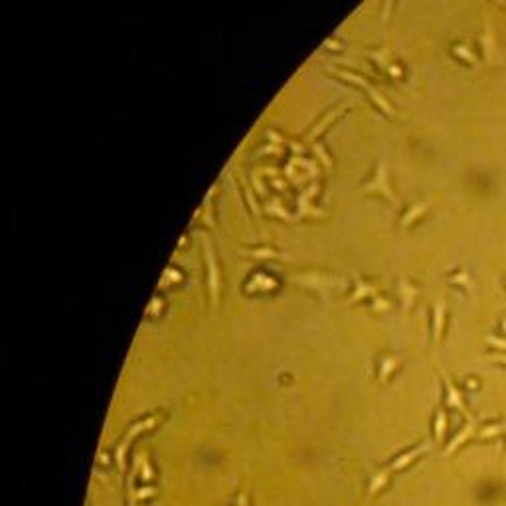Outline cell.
<instances>
[{
	"label": "cell",
	"instance_id": "52a82bcc",
	"mask_svg": "<svg viewBox=\"0 0 506 506\" xmlns=\"http://www.w3.org/2000/svg\"><path fill=\"white\" fill-rule=\"evenodd\" d=\"M445 425H447V415H445V411L439 409L437 411V419H435V439H443V433H445Z\"/></svg>",
	"mask_w": 506,
	"mask_h": 506
},
{
	"label": "cell",
	"instance_id": "30bf717a",
	"mask_svg": "<svg viewBox=\"0 0 506 506\" xmlns=\"http://www.w3.org/2000/svg\"><path fill=\"white\" fill-rule=\"evenodd\" d=\"M151 494H154V489H140L139 498H144V496H151Z\"/></svg>",
	"mask_w": 506,
	"mask_h": 506
},
{
	"label": "cell",
	"instance_id": "5b68a950",
	"mask_svg": "<svg viewBox=\"0 0 506 506\" xmlns=\"http://www.w3.org/2000/svg\"><path fill=\"white\" fill-rule=\"evenodd\" d=\"M388 477H390V468H386V471L378 473V475L372 479V482H370V494H376L378 491H382V489H384V484L388 482Z\"/></svg>",
	"mask_w": 506,
	"mask_h": 506
},
{
	"label": "cell",
	"instance_id": "7a4b0ae2",
	"mask_svg": "<svg viewBox=\"0 0 506 506\" xmlns=\"http://www.w3.org/2000/svg\"><path fill=\"white\" fill-rule=\"evenodd\" d=\"M427 451H429V443H421L419 447H415V449H411V451H407V453L397 457L392 465H390V471H400V468L407 467L411 461H415L418 457H421L423 453H427Z\"/></svg>",
	"mask_w": 506,
	"mask_h": 506
},
{
	"label": "cell",
	"instance_id": "4fadbf2b",
	"mask_svg": "<svg viewBox=\"0 0 506 506\" xmlns=\"http://www.w3.org/2000/svg\"><path fill=\"white\" fill-rule=\"evenodd\" d=\"M504 433H506V415H504Z\"/></svg>",
	"mask_w": 506,
	"mask_h": 506
},
{
	"label": "cell",
	"instance_id": "277c9868",
	"mask_svg": "<svg viewBox=\"0 0 506 506\" xmlns=\"http://www.w3.org/2000/svg\"><path fill=\"white\" fill-rule=\"evenodd\" d=\"M445 329V304L439 303L433 306V336L435 340H439Z\"/></svg>",
	"mask_w": 506,
	"mask_h": 506
},
{
	"label": "cell",
	"instance_id": "9c48e42d",
	"mask_svg": "<svg viewBox=\"0 0 506 506\" xmlns=\"http://www.w3.org/2000/svg\"><path fill=\"white\" fill-rule=\"evenodd\" d=\"M502 431H504V423H494V425H489L486 429H482L481 435L482 437H494V435H498Z\"/></svg>",
	"mask_w": 506,
	"mask_h": 506
},
{
	"label": "cell",
	"instance_id": "3957f363",
	"mask_svg": "<svg viewBox=\"0 0 506 506\" xmlns=\"http://www.w3.org/2000/svg\"><path fill=\"white\" fill-rule=\"evenodd\" d=\"M475 427H477V421L475 419H468V423L461 429V433H457L455 437H453V441L449 443V447L445 449V455H451V453H455L457 449L463 445V443L467 441L468 437L473 435V431H475Z\"/></svg>",
	"mask_w": 506,
	"mask_h": 506
},
{
	"label": "cell",
	"instance_id": "6da1fadb",
	"mask_svg": "<svg viewBox=\"0 0 506 506\" xmlns=\"http://www.w3.org/2000/svg\"><path fill=\"white\" fill-rule=\"evenodd\" d=\"M443 384H445V390H447V397H445L447 404L451 405V407H455V409H459L461 413H467V407H465V402H463V395H461V392L455 388V384L449 380L447 374H443Z\"/></svg>",
	"mask_w": 506,
	"mask_h": 506
},
{
	"label": "cell",
	"instance_id": "ba28073f",
	"mask_svg": "<svg viewBox=\"0 0 506 506\" xmlns=\"http://www.w3.org/2000/svg\"><path fill=\"white\" fill-rule=\"evenodd\" d=\"M451 281L463 285V287H471V285H473V279H471V275H468L467 271H459V273H455V275L451 277Z\"/></svg>",
	"mask_w": 506,
	"mask_h": 506
},
{
	"label": "cell",
	"instance_id": "8fae6325",
	"mask_svg": "<svg viewBox=\"0 0 506 506\" xmlns=\"http://www.w3.org/2000/svg\"><path fill=\"white\" fill-rule=\"evenodd\" d=\"M238 506H247V494H241L240 500H238Z\"/></svg>",
	"mask_w": 506,
	"mask_h": 506
},
{
	"label": "cell",
	"instance_id": "8992f818",
	"mask_svg": "<svg viewBox=\"0 0 506 506\" xmlns=\"http://www.w3.org/2000/svg\"><path fill=\"white\" fill-rule=\"evenodd\" d=\"M453 51H455V56H459L463 62L477 63V56H475V53L471 51V48L465 46V44H457V46H453Z\"/></svg>",
	"mask_w": 506,
	"mask_h": 506
},
{
	"label": "cell",
	"instance_id": "7c38bea8",
	"mask_svg": "<svg viewBox=\"0 0 506 506\" xmlns=\"http://www.w3.org/2000/svg\"><path fill=\"white\" fill-rule=\"evenodd\" d=\"M493 360H498V362H506V356L504 354H496Z\"/></svg>",
	"mask_w": 506,
	"mask_h": 506
}]
</instances>
